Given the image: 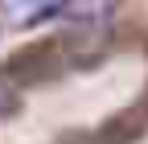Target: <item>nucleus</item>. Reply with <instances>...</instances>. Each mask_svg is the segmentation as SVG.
<instances>
[{
  "label": "nucleus",
  "instance_id": "obj_1",
  "mask_svg": "<svg viewBox=\"0 0 148 144\" xmlns=\"http://www.w3.org/2000/svg\"><path fill=\"white\" fill-rule=\"evenodd\" d=\"M12 107H16V91H12L4 78H0V115H8Z\"/></svg>",
  "mask_w": 148,
  "mask_h": 144
}]
</instances>
